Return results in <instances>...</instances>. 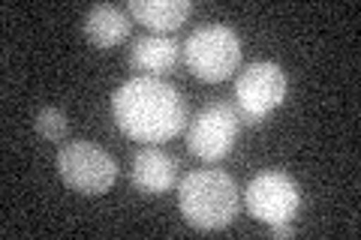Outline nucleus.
Segmentation results:
<instances>
[{
	"instance_id": "nucleus-5",
	"label": "nucleus",
	"mask_w": 361,
	"mask_h": 240,
	"mask_svg": "<svg viewBox=\"0 0 361 240\" xmlns=\"http://www.w3.org/2000/svg\"><path fill=\"white\" fill-rule=\"evenodd\" d=\"M286 96V72L277 63H250L235 82V111L247 127H259Z\"/></svg>"
},
{
	"instance_id": "nucleus-13",
	"label": "nucleus",
	"mask_w": 361,
	"mask_h": 240,
	"mask_svg": "<svg viewBox=\"0 0 361 240\" xmlns=\"http://www.w3.org/2000/svg\"><path fill=\"white\" fill-rule=\"evenodd\" d=\"M271 234L274 237H292L295 234V225L292 222H277V225H271Z\"/></svg>"
},
{
	"instance_id": "nucleus-10",
	"label": "nucleus",
	"mask_w": 361,
	"mask_h": 240,
	"mask_svg": "<svg viewBox=\"0 0 361 240\" xmlns=\"http://www.w3.org/2000/svg\"><path fill=\"white\" fill-rule=\"evenodd\" d=\"M130 13H123L121 6L111 4H97L87 9V15L82 21L85 37L97 45V49H115L130 37Z\"/></svg>"
},
{
	"instance_id": "nucleus-3",
	"label": "nucleus",
	"mask_w": 361,
	"mask_h": 240,
	"mask_svg": "<svg viewBox=\"0 0 361 240\" xmlns=\"http://www.w3.org/2000/svg\"><path fill=\"white\" fill-rule=\"evenodd\" d=\"M184 63L202 82H226L241 66V39L226 25H205L184 42Z\"/></svg>"
},
{
	"instance_id": "nucleus-8",
	"label": "nucleus",
	"mask_w": 361,
	"mask_h": 240,
	"mask_svg": "<svg viewBox=\"0 0 361 240\" xmlns=\"http://www.w3.org/2000/svg\"><path fill=\"white\" fill-rule=\"evenodd\" d=\"M133 184L142 196H163L178 184V163L160 147H142L133 159Z\"/></svg>"
},
{
	"instance_id": "nucleus-7",
	"label": "nucleus",
	"mask_w": 361,
	"mask_h": 240,
	"mask_svg": "<svg viewBox=\"0 0 361 240\" xmlns=\"http://www.w3.org/2000/svg\"><path fill=\"white\" fill-rule=\"evenodd\" d=\"M244 198L256 220H262L268 225L292 222V216L301 208V189L283 171H262V175H256L247 184Z\"/></svg>"
},
{
	"instance_id": "nucleus-9",
	"label": "nucleus",
	"mask_w": 361,
	"mask_h": 240,
	"mask_svg": "<svg viewBox=\"0 0 361 240\" xmlns=\"http://www.w3.org/2000/svg\"><path fill=\"white\" fill-rule=\"evenodd\" d=\"M180 61V42L172 37H139L133 39L130 49V66L142 75L160 78L163 72H172Z\"/></svg>"
},
{
	"instance_id": "nucleus-6",
	"label": "nucleus",
	"mask_w": 361,
	"mask_h": 240,
	"mask_svg": "<svg viewBox=\"0 0 361 240\" xmlns=\"http://www.w3.org/2000/svg\"><path fill=\"white\" fill-rule=\"evenodd\" d=\"M238 111L229 102H208L205 108L187 123V147L190 153L205 159V163H217V159L229 156L238 139Z\"/></svg>"
},
{
	"instance_id": "nucleus-1",
	"label": "nucleus",
	"mask_w": 361,
	"mask_h": 240,
	"mask_svg": "<svg viewBox=\"0 0 361 240\" xmlns=\"http://www.w3.org/2000/svg\"><path fill=\"white\" fill-rule=\"evenodd\" d=\"M118 130L139 144H160L187 130V99L163 78L139 75L123 82L111 96Z\"/></svg>"
},
{
	"instance_id": "nucleus-4",
	"label": "nucleus",
	"mask_w": 361,
	"mask_h": 240,
	"mask_svg": "<svg viewBox=\"0 0 361 240\" xmlns=\"http://www.w3.org/2000/svg\"><path fill=\"white\" fill-rule=\"evenodd\" d=\"M58 171L66 187L85 196H103L118 180L115 156L94 141H66L58 151Z\"/></svg>"
},
{
	"instance_id": "nucleus-12",
	"label": "nucleus",
	"mask_w": 361,
	"mask_h": 240,
	"mask_svg": "<svg viewBox=\"0 0 361 240\" xmlns=\"http://www.w3.org/2000/svg\"><path fill=\"white\" fill-rule=\"evenodd\" d=\"M33 130L49 141H61V139H66V114L61 108H51V106L42 108L37 118H33Z\"/></svg>"
},
{
	"instance_id": "nucleus-11",
	"label": "nucleus",
	"mask_w": 361,
	"mask_h": 240,
	"mask_svg": "<svg viewBox=\"0 0 361 240\" xmlns=\"http://www.w3.org/2000/svg\"><path fill=\"white\" fill-rule=\"evenodd\" d=\"M127 13L148 30L169 33V30H178L190 18L193 4L190 0H130Z\"/></svg>"
},
{
	"instance_id": "nucleus-2",
	"label": "nucleus",
	"mask_w": 361,
	"mask_h": 240,
	"mask_svg": "<svg viewBox=\"0 0 361 240\" xmlns=\"http://www.w3.org/2000/svg\"><path fill=\"white\" fill-rule=\"evenodd\" d=\"M180 216L202 232L226 228L241 208V192L235 180L220 168H196L184 175L178 187Z\"/></svg>"
}]
</instances>
